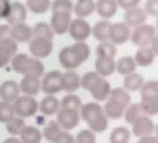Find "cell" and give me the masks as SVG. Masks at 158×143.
I'll use <instances>...</instances> for the list:
<instances>
[{"label":"cell","instance_id":"obj_30","mask_svg":"<svg viewBox=\"0 0 158 143\" xmlns=\"http://www.w3.org/2000/svg\"><path fill=\"white\" fill-rule=\"evenodd\" d=\"M137 68L135 60H133V56H122L120 60L116 62V72H120L122 76H127V74H133Z\"/></svg>","mask_w":158,"mask_h":143},{"label":"cell","instance_id":"obj_2","mask_svg":"<svg viewBox=\"0 0 158 143\" xmlns=\"http://www.w3.org/2000/svg\"><path fill=\"white\" fill-rule=\"evenodd\" d=\"M81 116L83 120L89 124V130H93L94 133H100L108 128V118L104 114V110L98 102H87V105H81Z\"/></svg>","mask_w":158,"mask_h":143},{"label":"cell","instance_id":"obj_13","mask_svg":"<svg viewBox=\"0 0 158 143\" xmlns=\"http://www.w3.org/2000/svg\"><path fill=\"white\" fill-rule=\"evenodd\" d=\"M131 126H133V133H135L137 137H145V136H152L154 133V122L148 116L137 118Z\"/></svg>","mask_w":158,"mask_h":143},{"label":"cell","instance_id":"obj_10","mask_svg":"<svg viewBox=\"0 0 158 143\" xmlns=\"http://www.w3.org/2000/svg\"><path fill=\"white\" fill-rule=\"evenodd\" d=\"M15 54H18V43L12 41V39L0 41V68L10 64Z\"/></svg>","mask_w":158,"mask_h":143},{"label":"cell","instance_id":"obj_12","mask_svg":"<svg viewBox=\"0 0 158 143\" xmlns=\"http://www.w3.org/2000/svg\"><path fill=\"white\" fill-rule=\"evenodd\" d=\"M10 39L15 43H29L33 39V29H31L27 23H18V25H10Z\"/></svg>","mask_w":158,"mask_h":143},{"label":"cell","instance_id":"obj_53","mask_svg":"<svg viewBox=\"0 0 158 143\" xmlns=\"http://www.w3.org/2000/svg\"><path fill=\"white\" fill-rule=\"evenodd\" d=\"M4 143H21V139H15V137H8V139H4Z\"/></svg>","mask_w":158,"mask_h":143},{"label":"cell","instance_id":"obj_27","mask_svg":"<svg viewBox=\"0 0 158 143\" xmlns=\"http://www.w3.org/2000/svg\"><path fill=\"white\" fill-rule=\"evenodd\" d=\"M19 136H21V143H39L43 139L41 130L35 128V126H25V128L19 132Z\"/></svg>","mask_w":158,"mask_h":143},{"label":"cell","instance_id":"obj_29","mask_svg":"<svg viewBox=\"0 0 158 143\" xmlns=\"http://www.w3.org/2000/svg\"><path fill=\"white\" fill-rule=\"evenodd\" d=\"M23 76H33V77H41L44 76V64L39 58H33L31 56L29 62H27V68L23 72Z\"/></svg>","mask_w":158,"mask_h":143},{"label":"cell","instance_id":"obj_54","mask_svg":"<svg viewBox=\"0 0 158 143\" xmlns=\"http://www.w3.org/2000/svg\"><path fill=\"white\" fill-rule=\"evenodd\" d=\"M0 2H8V0H0Z\"/></svg>","mask_w":158,"mask_h":143},{"label":"cell","instance_id":"obj_28","mask_svg":"<svg viewBox=\"0 0 158 143\" xmlns=\"http://www.w3.org/2000/svg\"><path fill=\"white\" fill-rule=\"evenodd\" d=\"M108 99H110V101H114V102H118V105H122L123 108H127V106L131 105V97H129V93L125 91L123 87H118V89H110Z\"/></svg>","mask_w":158,"mask_h":143},{"label":"cell","instance_id":"obj_45","mask_svg":"<svg viewBox=\"0 0 158 143\" xmlns=\"http://www.w3.org/2000/svg\"><path fill=\"white\" fill-rule=\"evenodd\" d=\"M98 74H97V72H87V74L81 77V87H83V89H87V91H89L91 89V87L94 85V83H97L98 81Z\"/></svg>","mask_w":158,"mask_h":143},{"label":"cell","instance_id":"obj_33","mask_svg":"<svg viewBox=\"0 0 158 143\" xmlns=\"http://www.w3.org/2000/svg\"><path fill=\"white\" fill-rule=\"evenodd\" d=\"M60 108H66V110H75V112H79V110H81V99H79L77 95L69 93V95H66V97L60 101Z\"/></svg>","mask_w":158,"mask_h":143},{"label":"cell","instance_id":"obj_3","mask_svg":"<svg viewBox=\"0 0 158 143\" xmlns=\"http://www.w3.org/2000/svg\"><path fill=\"white\" fill-rule=\"evenodd\" d=\"M129 37H131V41L135 43L137 46H148L151 41L156 37V29H154V25L143 23V25H137L135 29H133Z\"/></svg>","mask_w":158,"mask_h":143},{"label":"cell","instance_id":"obj_14","mask_svg":"<svg viewBox=\"0 0 158 143\" xmlns=\"http://www.w3.org/2000/svg\"><path fill=\"white\" fill-rule=\"evenodd\" d=\"M147 20V12L143 8H131V10H125V15H123V23L127 27H137V25H143Z\"/></svg>","mask_w":158,"mask_h":143},{"label":"cell","instance_id":"obj_26","mask_svg":"<svg viewBox=\"0 0 158 143\" xmlns=\"http://www.w3.org/2000/svg\"><path fill=\"white\" fill-rule=\"evenodd\" d=\"M73 12L77 14V18H89V15L94 12V0H77L73 4Z\"/></svg>","mask_w":158,"mask_h":143},{"label":"cell","instance_id":"obj_46","mask_svg":"<svg viewBox=\"0 0 158 143\" xmlns=\"http://www.w3.org/2000/svg\"><path fill=\"white\" fill-rule=\"evenodd\" d=\"M75 143H97V137H94L93 130H81L75 137Z\"/></svg>","mask_w":158,"mask_h":143},{"label":"cell","instance_id":"obj_50","mask_svg":"<svg viewBox=\"0 0 158 143\" xmlns=\"http://www.w3.org/2000/svg\"><path fill=\"white\" fill-rule=\"evenodd\" d=\"M10 31H12L10 25H0V41H6V39H10Z\"/></svg>","mask_w":158,"mask_h":143},{"label":"cell","instance_id":"obj_52","mask_svg":"<svg viewBox=\"0 0 158 143\" xmlns=\"http://www.w3.org/2000/svg\"><path fill=\"white\" fill-rule=\"evenodd\" d=\"M139 143H158V139L154 136H145V137H139Z\"/></svg>","mask_w":158,"mask_h":143},{"label":"cell","instance_id":"obj_43","mask_svg":"<svg viewBox=\"0 0 158 143\" xmlns=\"http://www.w3.org/2000/svg\"><path fill=\"white\" fill-rule=\"evenodd\" d=\"M15 116V112H14V106H12V102H0V122H10L12 118Z\"/></svg>","mask_w":158,"mask_h":143},{"label":"cell","instance_id":"obj_37","mask_svg":"<svg viewBox=\"0 0 158 143\" xmlns=\"http://www.w3.org/2000/svg\"><path fill=\"white\" fill-rule=\"evenodd\" d=\"M116 45H112L110 41L106 43H100L97 46V56H102V58H116Z\"/></svg>","mask_w":158,"mask_h":143},{"label":"cell","instance_id":"obj_15","mask_svg":"<svg viewBox=\"0 0 158 143\" xmlns=\"http://www.w3.org/2000/svg\"><path fill=\"white\" fill-rule=\"evenodd\" d=\"M19 85V91L23 95H27V97H33L41 91V77H33V76H23L21 83Z\"/></svg>","mask_w":158,"mask_h":143},{"label":"cell","instance_id":"obj_39","mask_svg":"<svg viewBox=\"0 0 158 143\" xmlns=\"http://www.w3.org/2000/svg\"><path fill=\"white\" fill-rule=\"evenodd\" d=\"M29 54H15V56L12 58V68L14 72H18V74H23L27 68V62H29Z\"/></svg>","mask_w":158,"mask_h":143},{"label":"cell","instance_id":"obj_21","mask_svg":"<svg viewBox=\"0 0 158 143\" xmlns=\"http://www.w3.org/2000/svg\"><path fill=\"white\" fill-rule=\"evenodd\" d=\"M94 72L100 76V77H106L110 74L116 72V60L114 58H102V56H97V62H94Z\"/></svg>","mask_w":158,"mask_h":143},{"label":"cell","instance_id":"obj_47","mask_svg":"<svg viewBox=\"0 0 158 143\" xmlns=\"http://www.w3.org/2000/svg\"><path fill=\"white\" fill-rule=\"evenodd\" d=\"M52 143H75V137H73L69 132L62 130V132L58 133V136H56V139H54Z\"/></svg>","mask_w":158,"mask_h":143},{"label":"cell","instance_id":"obj_41","mask_svg":"<svg viewBox=\"0 0 158 143\" xmlns=\"http://www.w3.org/2000/svg\"><path fill=\"white\" fill-rule=\"evenodd\" d=\"M60 132H62V128H60V124H58V122H48V124L44 126L43 137H44V139H48V141H54Z\"/></svg>","mask_w":158,"mask_h":143},{"label":"cell","instance_id":"obj_1","mask_svg":"<svg viewBox=\"0 0 158 143\" xmlns=\"http://www.w3.org/2000/svg\"><path fill=\"white\" fill-rule=\"evenodd\" d=\"M91 54V49L87 43H75L72 46H64L60 50V64L66 70H75L77 66H81V62H85Z\"/></svg>","mask_w":158,"mask_h":143},{"label":"cell","instance_id":"obj_22","mask_svg":"<svg viewBox=\"0 0 158 143\" xmlns=\"http://www.w3.org/2000/svg\"><path fill=\"white\" fill-rule=\"evenodd\" d=\"M89 91H91V95L94 97V101H106L108 95H110V83L106 81L104 77H98V81L94 83Z\"/></svg>","mask_w":158,"mask_h":143},{"label":"cell","instance_id":"obj_20","mask_svg":"<svg viewBox=\"0 0 158 143\" xmlns=\"http://www.w3.org/2000/svg\"><path fill=\"white\" fill-rule=\"evenodd\" d=\"M154 56H156V52L151 49V46H139V50H137L135 56H133V60H135L137 66L147 68V66H151L154 62Z\"/></svg>","mask_w":158,"mask_h":143},{"label":"cell","instance_id":"obj_31","mask_svg":"<svg viewBox=\"0 0 158 143\" xmlns=\"http://www.w3.org/2000/svg\"><path fill=\"white\" fill-rule=\"evenodd\" d=\"M104 114H106V118H112V120H118V118H122L123 116V106L122 105H118V102H114V101H110V99H106V105H104Z\"/></svg>","mask_w":158,"mask_h":143},{"label":"cell","instance_id":"obj_11","mask_svg":"<svg viewBox=\"0 0 158 143\" xmlns=\"http://www.w3.org/2000/svg\"><path fill=\"white\" fill-rule=\"evenodd\" d=\"M58 124L60 128H66V132H69L72 128H75V126L79 124V112H75V110H66V108H60L58 110Z\"/></svg>","mask_w":158,"mask_h":143},{"label":"cell","instance_id":"obj_25","mask_svg":"<svg viewBox=\"0 0 158 143\" xmlns=\"http://www.w3.org/2000/svg\"><path fill=\"white\" fill-rule=\"evenodd\" d=\"M143 76L137 74V72H133V74H127V76H123V89L131 93V91H139L141 89V85H143Z\"/></svg>","mask_w":158,"mask_h":143},{"label":"cell","instance_id":"obj_32","mask_svg":"<svg viewBox=\"0 0 158 143\" xmlns=\"http://www.w3.org/2000/svg\"><path fill=\"white\" fill-rule=\"evenodd\" d=\"M139 106L143 110V114H147V116L156 114L158 112V95L156 97H143L139 102Z\"/></svg>","mask_w":158,"mask_h":143},{"label":"cell","instance_id":"obj_38","mask_svg":"<svg viewBox=\"0 0 158 143\" xmlns=\"http://www.w3.org/2000/svg\"><path fill=\"white\" fill-rule=\"evenodd\" d=\"M27 10H31L33 14H44L50 8V0H27Z\"/></svg>","mask_w":158,"mask_h":143},{"label":"cell","instance_id":"obj_24","mask_svg":"<svg viewBox=\"0 0 158 143\" xmlns=\"http://www.w3.org/2000/svg\"><path fill=\"white\" fill-rule=\"evenodd\" d=\"M110 25H112V23H110L108 20H102V21H98L97 25L91 29V35L97 39V41L106 43V41H108V37H110Z\"/></svg>","mask_w":158,"mask_h":143},{"label":"cell","instance_id":"obj_35","mask_svg":"<svg viewBox=\"0 0 158 143\" xmlns=\"http://www.w3.org/2000/svg\"><path fill=\"white\" fill-rule=\"evenodd\" d=\"M50 8L52 14H72L73 2L72 0H54V2H50Z\"/></svg>","mask_w":158,"mask_h":143},{"label":"cell","instance_id":"obj_19","mask_svg":"<svg viewBox=\"0 0 158 143\" xmlns=\"http://www.w3.org/2000/svg\"><path fill=\"white\" fill-rule=\"evenodd\" d=\"M81 87V77L75 74V70H68L66 74H62V89L68 93H73Z\"/></svg>","mask_w":158,"mask_h":143},{"label":"cell","instance_id":"obj_5","mask_svg":"<svg viewBox=\"0 0 158 143\" xmlns=\"http://www.w3.org/2000/svg\"><path fill=\"white\" fill-rule=\"evenodd\" d=\"M41 89L46 95H56V93H60L62 91V72L54 70V72L44 74L43 79H41Z\"/></svg>","mask_w":158,"mask_h":143},{"label":"cell","instance_id":"obj_34","mask_svg":"<svg viewBox=\"0 0 158 143\" xmlns=\"http://www.w3.org/2000/svg\"><path fill=\"white\" fill-rule=\"evenodd\" d=\"M129 137H131V132L127 128H114L112 133H110V143H129Z\"/></svg>","mask_w":158,"mask_h":143},{"label":"cell","instance_id":"obj_42","mask_svg":"<svg viewBox=\"0 0 158 143\" xmlns=\"http://www.w3.org/2000/svg\"><path fill=\"white\" fill-rule=\"evenodd\" d=\"M25 128V122H23V118H19V116H14L10 122H6V130L12 133V136H18V133Z\"/></svg>","mask_w":158,"mask_h":143},{"label":"cell","instance_id":"obj_18","mask_svg":"<svg viewBox=\"0 0 158 143\" xmlns=\"http://www.w3.org/2000/svg\"><path fill=\"white\" fill-rule=\"evenodd\" d=\"M19 97V85L15 81H4L2 85H0V99H2L4 102H14L15 99Z\"/></svg>","mask_w":158,"mask_h":143},{"label":"cell","instance_id":"obj_36","mask_svg":"<svg viewBox=\"0 0 158 143\" xmlns=\"http://www.w3.org/2000/svg\"><path fill=\"white\" fill-rule=\"evenodd\" d=\"M31 29H33V35L39 37V39H46V41H52L54 39V33H52L48 23H37V25L31 27Z\"/></svg>","mask_w":158,"mask_h":143},{"label":"cell","instance_id":"obj_23","mask_svg":"<svg viewBox=\"0 0 158 143\" xmlns=\"http://www.w3.org/2000/svg\"><path fill=\"white\" fill-rule=\"evenodd\" d=\"M39 108H41V112L44 116H52V114H56L58 110H60V101L54 97V95H46V97L41 101Z\"/></svg>","mask_w":158,"mask_h":143},{"label":"cell","instance_id":"obj_9","mask_svg":"<svg viewBox=\"0 0 158 143\" xmlns=\"http://www.w3.org/2000/svg\"><path fill=\"white\" fill-rule=\"evenodd\" d=\"M129 35H131V31H129V27L125 25L123 21L112 23V25H110V37H108V41L112 43V45H122V43H125L129 39Z\"/></svg>","mask_w":158,"mask_h":143},{"label":"cell","instance_id":"obj_51","mask_svg":"<svg viewBox=\"0 0 158 143\" xmlns=\"http://www.w3.org/2000/svg\"><path fill=\"white\" fill-rule=\"evenodd\" d=\"M8 10H10V4H8V2H0V20H4L8 15Z\"/></svg>","mask_w":158,"mask_h":143},{"label":"cell","instance_id":"obj_7","mask_svg":"<svg viewBox=\"0 0 158 143\" xmlns=\"http://www.w3.org/2000/svg\"><path fill=\"white\" fill-rule=\"evenodd\" d=\"M29 50L33 58H44L52 52V41H46V39H31L29 41Z\"/></svg>","mask_w":158,"mask_h":143},{"label":"cell","instance_id":"obj_48","mask_svg":"<svg viewBox=\"0 0 158 143\" xmlns=\"http://www.w3.org/2000/svg\"><path fill=\"white\" fill-rule=\"evenodd\" d=\"M143 10L147 12V15H158V0H147V4H145V8Z\"/></svg>","mask_w":158,"mask_h":143},{"label":"cell","instance_id":"obj_16","mask_svg":"<svg viewBox=\"0 0 158 143\" xmlns=\"http://www.w3.org/2000/svg\"><path fill=\"white\" fill-rule=\"evenodd\" d=\"M69 21H72V14H52V20H50V29L52 33H66L68 27H69Z\"/></svg>","mask_w":158,"mask_h":143},{"label":"cell","instance_id":"obj_8","mask_svg":"<svg viewBox=\"0 0 158 143\" xmlns=\"http://www.w3.org/2000/svg\"><path fill=\"white\" fill-rule=\"evenodd\" d=\"M8 25H18V23H25L27 20V8L25 4L21 2H12L10 4V10H8Z\"/></svg>","mask_w":158,"mask_h":143},{"label":"cell","instance_id":"obj_6","mask_svg":"<svg viewBox=\"0 0 158 143\" xmlns=\"http://www.w3.org/2000/svg\"><path fill=\"white\" fill-rule=\"evenodd\" d=\"M68 31H69V35L75 39V43H85V39L91 37V25L87 23V20H81V18L69 21Z\"/></svg>","mask_w":158,"mask_h":143},{"label":"cell","instance_id":"obj_49","mask_svg":"<svg viewBox=\"0 0 158 143\" xmlns=\"http://www.w3.org/2000/svg\"><path fill=\"white\" fill-rule=\"evenodd\" d=\"M116 4L123 10H131V8H137L141 4V0H116Z\"/></svg>","mask_w":158,"mask_h":143},{"label":"cell","instance_id":"obj_44","mask_svg":"<svg viewBox=\"0 0 158 143\" xmlns=\"http://www.w3.org/2000/svg\"><path fill=\"white\" fill-rule=\"evenodd\" d=\"M139 91L143 93V97H156L158 95V81H143Z\"/></svg>","mask_w":158,"mask_h":143},{"label":"cell","instance_id":"obj_17","mask_svg":"<svg viewBox=\"0 0 158 143\" xmlns=\"http://www.w3.org/2000/svg\"><path fill=\"white\" fill-rule=\"evenodd\" d=\"M94 10L98 12L102 20H110L116 15L118 4H116V0H98V2H94Z\"/></svg>","mask_w":158,"mask_h":143},{"label":"cell","instance_id":"obj_40","mask_svg":"<svg viewBox=\"0 0 158 143\" xmlns=\"http://www.w3.org/2000/svg\"><path fill=\"white\" fill-rule=\"evenodd\" d=\"M123 116H125V120H127L129 124H133V122L137 120V118L145 116V114H143V110H141V106H139V105H129L127 108L123 110Z\"/></svg>","mask_w":158,"mask_h":143},{"label":"cell","instance_id":"obj_4","mask_svg":"<svg viewBox=\"0 0 158 143\" xmlns=\"http://www.w3.org/2000/svg\"><path fill=\"white\" fill-rule=\"evenodd\" d=\"M12 106H14V112H15V116H19V118H29V116H33L35 112H37V108H39V105H37V101L33 99V97H18L14 102H12Z\"/></svg>","mask_w":158,"mask_h":143}]
</instances>
